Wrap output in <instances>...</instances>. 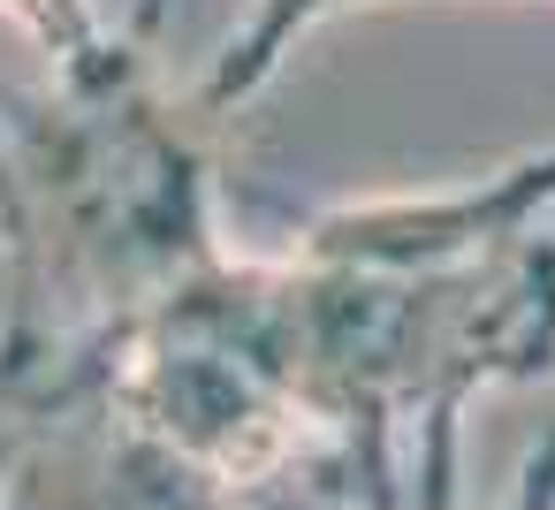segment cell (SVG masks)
<instances>
[{
  "instance_id": "6da1fadb",
  "label": "cell",
  "mask_w": 555,
  "mask_h": 510,
  "mask_svg": "<svg viewBox=\"0 0 555 510\" xmlns=\"http://www.w3.org/2000/svg\"><path fill=\"white\" fill-rule=\"evenodd\" d=\"M335 9H350V0H251V16L229 31V47L214 54V69H206V85H198L206 115H236L244 100H259V92L274 85V69L289 62V47H297L312 24H327Z\"/></svg>"
},
{
  "instance_id": "7a4b0ae2",
  "label": "cell",
  "mask_w": 555,
  "mask_h": 510,
  "mask_svg": "<svg viewBox=\"0 0 555 510\" xmlns=\"http://www.w3.org/2000/svg\"><path fill=\"white\" fill-rule=\"evenodd\" d=\"M160 9H168V0H138V9H130V31L153 47V31H160Z\"/></svg>"
}]
</instances>
